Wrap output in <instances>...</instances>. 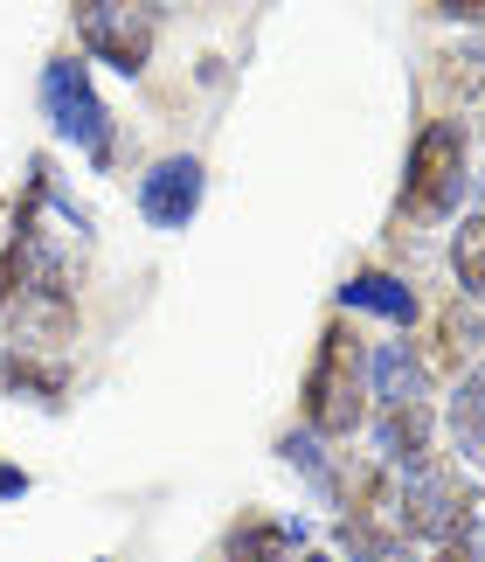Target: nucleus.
<instances>
[{"label": "nucleus", "mask_w": 485, "mask_h": 562, "mask_svg": "<svg viewBox=\"0 0 485 562\" xmlns=\"http://www.w3.org/2000/svg\"><path fill=\"white\" fill-rule=\"evenodd\" d=\"M416 355H424L430 375H451V382L478 375V369H485V319H478V306L451 299V306L430 319V340H424Z\"/></svg>", "instance_id": "obj_8"}, {"label": "nucleus", "mask_w": 485, "mask_h": 562, "mask_svg": "<svg viewBox=\"0 0 485 562\" xmlns=\"http://www.w3.org/2000/svg\"><path fill=\"white\" fill-rule=\"evenodd\" d=\"M298 549H313L305 521H278V514H263V507H243L223 528V542L208 549V562H292Z\"/></svg>", "instance_id": "obj_7"}, {"label": "nucleus", "mask_w": 485, "mask_h": 562, "mask_svg": "<svg viewBox=\"0 0 485 562\" xmlns=\"http://www.w3.org/2000/svg\"><path fill=\"white\" fill-rule=\"evenodd\" d=\"M292 562H334V555H326V549H298Z\"/></svg>", "instance_id": "obj_19"}, {"label": "nucleus", "mask_w": 485, "mask_h": 562, "mask_svg": "<svg viewBox=\"0 0 485 562\" xmlns=\"http://www.w3.org/2000/svg\"><path fill=\"white\" fill-rule=\"evenodd\" d=\"M202 194H208V167L194 160V154H167V160H153L146 175H139V215H146V229H188L194 215H202Z\"/></svg>", "instance_id": "obj_6"}, {"label": "nucleus", "mask_w": 485, "mask_h": 562, "mask_svg": "<svg viewBox=\"0 0 485 562\" xmlns=\"http://www.w3.org/2000/svg\"><path fill=\"white\" fill-rule=\"evenodd\" d=\"M451 271H458L472 306H485V209H472L465 223H451Z\"/></svg>", "instance_id": "obj_16"}, {"label": "nucleus", "mask_w": 485, "mask_h": 562, "mask_svg": "<svg viewBox=\"0 0 485 562\" xmlns=\"http://www.w3.org/2000/svg\"><path fill=\"white\" fill-rule=\"evenodd\" d=\"M368 396L374 409H395V403H430V369L409 340H382L368 348Z\"/></svg>", "instance_id": "obj_11"}, {"label": "nucleus", "mask_w": 485, "mask_h": 562, "mask_svg": "<svg viewBox=\"0 0 485 562\" xmlns=\"http://www.w3.org/2000/svg\"><path fill=\"white\" fill-rule=\"evenodd\" d=\"M0 375H8L14 396H29L42 409L63 403V389H70V361H49V355H0Z\"/></svg>", "instance_id": "obj_13"}, {"label": "nucleus", "mask_w": 485, "mask_h": 562, "mask_svg": "<svg viewBox=\"0 0 485 562\" xmlns=\"http://www.w3.org/2000/svg\"><path fill=\"white\" fill-rule=\"evenodd\" d=\"M77 42L119 77H146L153 42H160V8L153 0H77Z\"/></svg>", "instance_id": "obj_5"}, {"label": "nucleus", "mask_w": 485, "mask_h": 562, "mask_svg": "<svg viewBox=\"0 0 485 562\" xmlns=\"http://www.w3.org/2000/svg\"><path fill=\"white\" fill-rule=\"evenodd\" d=\"M29 486H35V480H29V465H8V459H0V501H21Z\"/></svg>", "instance_id": "obj_18"}, {"label": "nucleus", "mask_w": 485, "mask_h": 562, "mask_svg": "<svg viewBox=\"0 0 485 562\" xmlns=\"http://www.w3.org/2000/svg\"><path fill=\"white\" fill-rule=\"evenodd\" d=\"M334 299H340V313H354V319L368 313V319H388V327H416V319H424L416 285H409L403 271H382V265H361Z\"/></svg>", "instance_id": "obj_9"}, {"label": "nucleus", "mask_w": 485, "mask_h": 562, "mask_svg": "<svg viewBox=\"0 0 485 562\" xmlns=\"http://www.w3.org/2000/svg\"><path fill=\"white\" fill-rule=\"evenodd\" d=\"M278 459L292 465V472H298V480L319 493L326 507H334V480H340V459L326 451V438H319V430H284V438H278Z\"/></svg>", "instance_id": "obj_14"}, {"label": "nucleus", "mask_w": 485, "mask_h": 562, "mask_svg": "<svg viewBox=\"0 0 485 562\" xmlns=\"http://www.w3.org/2000/svg\"><path fill=\"white\" fill-rule=\"evenodd\" d=\"M444 430H451V459L458 465H485V389H478V375H465L451 389Z\"/></svg>", "instance_id": "obj_12"}, {"label": "nucleus", "mask_w": 485, "mask_h": 562, "mask_svg": "<svg viewBox=\"0 0 485 562\" xmlns=\"http://www.w3.org/2000/svg\"><path fill=\"white\" fill-rule=\"evenodd\" d=\"M395 507H403L409 549H437V542H451V535H465L478 521V486L451 451H437V459L395 472Z\"/></svg>", "instance_id": "obj_3"}, {"label": "nucleus", "mask_w": 485, "mask_h": 562, "mask_svg": "<svg viewBox=\"0 0 485 562\" xmlns=\"http://www.w3.org/2000/svg\"><path fill=\"white\" fill-rule=\"evenodd\" d=\"M465 175H472V133L465 119H430L424 133L409 139L403 160V194H395V236H416L424 223H444V215L465 202Z\"/></svg>", "instance_id": "obj_2"}, {"label": "nucleus", "mask_w": 485, "mask_h": 562, "mask_svg": "<svg viewBox=\"0 0 485 562\" xmlns=\"http://www.w3.org/2000/svg\"><path fill=\"white\" fill-rule=\"evenodd\" d=\"M35 91H42V119L56 125V139L77 146V154L104 175V167L119 160V119H112V104L98 98L91 63H83V56H49Z\"/></svg>", "instance_id": "obj_4"}, {"label": "nucleus", "mask_w": 485, "mask_h": 562, "mask_svg": "<svg viewBox=\"0 0 485 562\" xmlns=\"http://www.w3.org/2000/svg\"><path fill=\"white\" fill-rule=\"evenodd\" d=\"M374 451H382L388 472H409V465L437 459V409H430V403L374 409Z\"/></svg>", "instance_id": "obj_10"}, {"label": "nucleus", "mask_w": 485, "mask_h": 562, "mask_svg": "<svg viewBox=\"0 0 485 562\" xmlns=\"http://www.w3.org/2000/svg\"><path fill=\"white\" fill-rule=\"evenodd\" d=\"M298 409H305V430H319L326 445L354 438L368 424V340L347 327V313H334L319 327V348H313V369H305V389H298Z\"/></svg>", "instance_id": "obj_1"}, {"label": "nucleus", "mask_w": 485, "mask_h": 562, "mask_svg": "<svg viewBox=\"0 0 485 562\" xmlns=\"http://www.w3.org/2000/svg\"><path fill=\"white\" fill-rule=\"evenodd\" d=\"M437 83H444L451 104H478L485 112V42H458V49H437Z\"/></svg>", "instance_id": "obj_15"}, {"label": "nucleus", "mask_w": 485, "mask_h": 562, "mask_svg": "<svg viewBox=\"0 0 485 562\" xmlns=\"http://www.w3.org/2000/svg\"><path fill=\"white\" fill-rule=\"evenodd\" d=\"M382 562H424V549H403V555H382Z\"/></svg>", "instance_id": "obj_20"}, {"label": "nucleus", "mask_w": 485, "mask_h": 562, "mask_svg": "<svg viewBox=\"0 0 485 562\" xmlns=\"http://www.w3.org/2000/svg\"><path fill=\"white\" fill-rule=\"evenodd\" d=\"M437 21H465V29H485V0H430Z\"/></svg>", "instance_id": "obj_17"}]
</instances>
